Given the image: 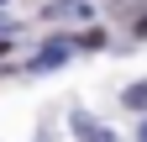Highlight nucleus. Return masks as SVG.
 Returning a JSON list of instances; mask_svg holds the SVG:
<instances>
[{"label":"nucleus","instance_id":"4","mask_svg":"<svg viewBox=\"0 0 147 142\" xmlns=\"http://www.w3.org/2000/svg\"><path fill=\"white\" fill-rule=\"evenodd\" d=\"M121 100H126V105H131V111H147V84H131V90H126Z\"/></svg>","mask_w":147,"mask_h":142},{"label":"nucleus","instance_id":"6","mask_svg":"<svg viewBox=\"0 0 147 142\" xmlns=\"http://www.w3.org/2000/svg\"><path fill=\"white\" fill-rule=\"evenodd\" d=\"M137 137H142V142H147V116H142V132H137Z\"/></svg>","mask_w":147,"mask_h":142},{"label":"nucleus","instance_id":"3","mask_svg":"<svg viewBox=\"0 0 147 142\" xmlns=\"http://www.w3.org/2000/svg\"><path fill=\"white\" fill-rule=\"evenodd\" d=\"M105 42H110V37H105V26H95V32H84V37L74 42V47H89V53H100Z\"/></svg>","mask_w":147,"mask_h":142},{"label":"nucleus","instance_id":"5","mask_svg":"<svg viewBox=\"0 0 147 142\" xmlns=\"http://www.w3.org/2000/svg\"><path fill=\"white\" fill-rule=\"evenodd\" d=\"M137 37H147V16H142V21H137Z\"/></svg>","mask_w":147,"mask_h":142},{"label":"nucleus","instance_id":"1","mask_svg":"<svg viewBox=\"0 0 147 142\" xmlns=\"http://www.w3.org/2000/svg\"><path fill=\"white\" fill-rule=\"evenodd\" d=\"M68 53H74V42H68V37H53V42H47V47L32 58V68H37V74H42V68H58V63L68 58Z\"/></svg>","mask_w":147,"mask_h":142},{"label":"nucleus","instance_id":"7","mask_svg":"<svg viewBox=\"0 0 147 142\" xmlns=\"http://www.w3.org/2000/svg\"><path fill=\"white\" fill-rule=\"evenodd\" d=\"M0 58H5V42H0Z\"/></svg>","mask_w":147,"mask_h":142},{"label":"nucleus","instance_id":"2","mask_svg":"<svg viewBox=\"0 0 147 142\" xmlns=\"http://www.w3.org/2000/svg\"><path fill=\"white\" fill-rule=\"evenodd\" d=\"M74 132H79V142H116L95 116H84V111H74Z\"/></svg>","mask_w":147,"mask_h":142}]
</instances>
